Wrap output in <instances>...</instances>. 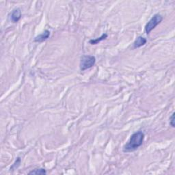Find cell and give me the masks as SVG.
Segmentation results:
<instances>
[{
	"mask_svg": "<svg viewBox=\"0 0 175 175\" xmlns=\"http://www.w3.org/2000/svg\"><path fill=\"white\" fill-rule=\"evenodd\" d=\"M144 140V134L142 131H137L133 134L130 140L123 147V152L129 153L134 151L142 146Z\"/></svg>",
	"mask_w": 175,
	"mask_h": 175,
	"instance_id": "cell-1",
	"label": "cell"
},
{
	"mask_svg": "<svg viewBox=\"0 0 175 175\" xmlns=\"http://www.w3.org/2000/svg\"><path fill=\"white\" fill-rule=\"evenodd\" d=\"M96 63V58L93 56H84L81 58L80 67L81 71H86L94 66Z\"/></svg>",
	"mask_w": 175,
	"mask_h": 175,
	"instance_id": "cell-2",
	"label": "cell"
},
{
	"mask_svg": "<svg viewBox=\"0 0 175 175\" xmlns=\"http://www.w3.org/2000/svg\"><path fill=\"white\" fill-rule=\"evenodd\" d=\"M163 21V17L159 14H155L149 20L145 26V32L147 34H149L153 29H155L159 24H160Z\"/></svg>",
	"mask_w": 175,
	"mask_h": 175,
	"instance_id": "cell-3",
	"label": "cell"
},
{
	"mask_svg": "<svg viewBox=\"0 0 175 175\" xmlns=\"http://www.w3.org/2000/svg\"><path fill=\"white\" fill-rule=\"evenodd\" d=\"M50 37V32L49 30H45V31L42 33V34L38 35L34 38V41L37 42V43H42L46 41L47 39Z\"/></svg>",
	"mask_w": 175,
	"mask_h": 175,
	"instance_id": "cell-5",
	"label": "cell"
},
{
	"mask_svg": "<svg viewBox=\"0 0 175 175\" xmlns=\"http://www.w3.org/2000/svg\"><path fill=\"white\" fill-rule=\"evenodd\" d=\"M20 163H21V159L19 158H18L16 160V161H15L14 164L13 165V166L10 168V170H14V169H16L19 167V165H20Z\"/></svg>",
	"mask_w": 175,
	"mask_h": 175,
	"instance_id": "cell-9",
	"label": "cell"
},
{
	"mask_svg": "<svg viewBox=\"0 0 175 175\" xmlns=\"http://www.w3.org/2000/svg\"><path fill=\"white\" fill-rule=\"evenodd\" d=\"M47 174V172L44 168H37L29 173V174Z\"/></svg>",
	"mask_w": 175,
	"mask_h": 175,
	"instance_id": "cell-8",
	"label": "cell"
},
{
	"mask_svg": "<svg viewBox=\"0 0 175 175\" xmlns=\"http://www.w3.org/2000/svg\"><path fill=\"white\" fill-rule=\"evenodd\" d=\"M147 40L142 37H138L136 40L135 41L134 43V49H136V48H139L142 47L143 45H145L146 43Z\"/></svg>",
	"mask_w": 175,
	"mask_h": 175,
	"instance_id": "cell-6",
	"label": "cell"
},
{
	"mask_svg": "<svg viewBox=\"0 0 175 175\" xmlns=\"http://www.w3.org/2000/svg\"><path fill=\"white\" fill-rule=\"evenodd\" d=\"M174 113L172 114L171 117L170 118V125L172 127H174L175 126V123H174Z\"/></svg>",
	"mask_w": 175,
	"mask_h": 175,
	"instance_id": "cell-10",
	"label": "cell"
},
{
	"mask_svg": "<svg viewBox=\"0 0 175 175\" xmlns=\"http://www.w3.org/2000/svg\"><path fill=\"white\" fill-rule=\"evenodd\" d=\"M108 37V35L107 34H102L100 37L97 38H95V39H92V40H90L89 41V43L91 44V45H96V44H98L99 43H100L101 41L105 40Z\"/></svg>",
	"mask_w": 175,
	"mask_h": 175,
	"instance_id": "cell-7",
	"label": "cell"
},
{
	"mask_svg": "<svg viewBox=\"0 0 175 175\" xmlns=\"http://www.w3.org/2000/svg\"><path fill=\"white\" fill-rule=\"evenodd\" d=\"M21 17V9L17 8H15L11 13V21L13 23H17L20 20Z\"/></svg>",
	"mask_w": 175,
	"mask_h": 175,
	"instance_id": "cell-4",
	"label": "cell"
}]
</instances>
